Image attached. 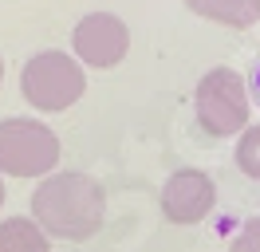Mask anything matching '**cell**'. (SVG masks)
<instances>
[{"label": "cell", "mask_w": 260, "mask_h": 252, "mask_svg": "<svg viewBox=\"0 0 260 252\" xmlns=\"http://www.w3.org/2000/svg\"><path fill=\"white\" fill-rule=\"evenodd\" d=\"M32 220L51 240L83 244L107 220V189L91 173H48L32 193Z\"/></svg>", "instance_id": "6da1fadb"}, {"label": "cell", "mask_w": 260, "mask_h": 252, "mask_svg": "<svg viewBox=\"0 0 260 252\" xmlns=\"http://www.w3.org/2000/svg\"><path fill=\"white\" fill-rule=\"evenodd\" d=\"M20 94L28 99V107L40 114H59L71 110L87 94V71L75 55L67 51H36L20 71Z\"/></svg>", "instance_id": "7a4b0ae2"}, {"label": "cell", "mask_w": 260, "mask_h": 252, "mask_svg": "<svg viewBox=\"0 0 260 252\" xmlns=\"http://www.w3.org/2000/svg\"><path fill=\"white\" fill-rule=\"evenodd\" d=\"M193 114L197 126L209 138H233L248 126L252 103H248V87H244L241 71L233 67H213L201 75L193 91Z\"/></svg>", "instance_id": "3957f363"}, {"label": "cell", "mask_w": 260, "mask_h": 252, "mask_svg": "<svg viewBox=\"0 0 260 252\" xmlns=\"http://www.w3.org/2000/svg\"><path fill=\"white\" fill-rule=\"evenodd\" d=\"M59 166V134L40 118H0V177H48Z\"/></svg>", "instance_id": "277c9868"}, {"label": "cell", "mask_w": 260, "mask_h": 252, "mask_svg": "<svg viewBox=\"0 0 260 252\" xmlns=\"http://www.w3.org/2000/svg\"><path fill=\"white\" fill-rule=\"evenodd\" d=\"M71 51L83 67L111 71L126 59L130 51V28L114 12H87L71 32Z\"/></svg>", "instance_id": "5b68a950"}, {"label": "cell", "mask_w": 260, "mask_h": 252, "mask_svg": "<svg viewBox=\"0 0 260 252\" xmlns=\"http://www.w3.org/2000/svg\"><path fill=\"white\" fill-rule=\"evenodd\" d=\"M158 205L170 225H201L217 205V185L205 170H174L166 177Z\"/></svg>", "instance_id": "8992f818"}, {"label": "cell", "mask_w": 260, "mask_h": 252, "mask_svg": "<svg viewBox=\"0 0 260 252\" xmlns=\"http://www.w3.org/2000/svg\"><path fill=\"white\" fill-rule=\"evenodd\" d=\"M185 8L201 20H213V24H225L237 32L260 24V0H185Z\"/></svg>", "instance_id": "52a82bcc"}, {"label": "cell", "mask_w": 260, "mask_h": 252, "mask_svg": "<svg viewBox=\"0 0 260 252\" xmlns=\"http://www.w3.org/2000/svg\"><path fill=\"white\" fill-rule=\"evenodd\" d=\"M0 252H51V236L32 217L0 220Z\"/></svg>", "instance_id": "ba28073f"}, {"label": "cell", "mask_w": 260, "mask_h": 252, "mask_svg": "<svg viewBox=\"0 0 260 252\" xmlns=\"http://www.w3.org/2000/svg\"><path fill=\"white\" fill-rule=\"evenodd\" d=\"M237 166H241L244 177L260 181V126H244L237 134Z\"/></svg>", "instance_id": "9c48e42d"}, {"label": "cell", "mask_w": 260, "mask_h": 252, "mask_svg": "<svg viewBox=\"0 0 260 252\" xmlns=\"http://www.w3.org/2000/svg\"><path fill=\"white\" fill-rule=\"evenodd\" d=\"M229 252H260V217L241 220L237 236L229 240Z\"/></svg>", "instance_id": "30bf717a"}, {"label": "cell", "mask_w": 260, "mask_h": 252, "mask_svg": "<svg viewBox=\"0 0 260 252\" xmlns=\"http://www.w3.org/2000/svg\"><path fill=\"white\" fill-rule=\"evenodd\" d=\"M0 205H4V177H0Z\"/></svg>", "instance_id": "8fae6325"}, {"label": "cell", "mask_w": 260, "mask_h": 252, "mask_svg": "<svg viewBox=\"0 0 260 252\" xmlns=\"http://www.w3.org/2000/svg\"><path fill=\"white\" fill-rule=\"evenodd\" d=\"M256 91H260V67H256Z\"/></svg>", "instance_id": "7c38bea8"}, {"label": "cell", "mask_w": 260, "mask_h": 252, "mask_svg": "<svg viewBox=\"0 0 260 252\" xmlns=\"http://www.w3.org/2000/svg\"><path fill=\"white\" fill-rule=\"evenodd\" d=\"M0 79H4V59H0Z\"/></svg>", "instance_id": "4fadbf2b"}]
</instances>
